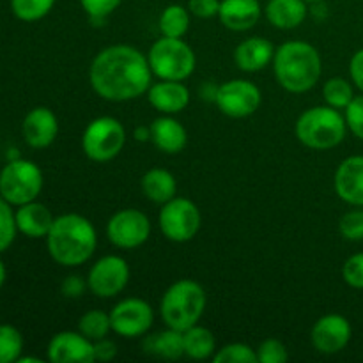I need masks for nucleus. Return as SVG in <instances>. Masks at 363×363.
Here are the masks:
<instances>
[{"mask_svg": "<svg viewBox=\"0 0 363 363\" xmlns=\"http://www.w3.org/2000/svg\"><path fill=\"white\" fill-rule=\"evenodd\" d=\"M152 71L140 50L130 45H113L101 50L89 67V82L99 98L123 103L147 94Z\"/></svg>", "mask_w": 363, "mask_h": 363, "instance_id": "obj_1", "label": "nucleus"}, {"mask_svg": "<svg viewBox=\"0 0 363 363\" xmlns=\"http://www.w3.org/2000/svg\"><path fill=\"white\" fill-rule=\"evenodd\" d=\"M50 257L60 266L77 268L94 255L98 234L91 220L77 213L57 216L46 236Z\"/></svg>", "mask_w": 363, "mask_h": 363, "instance_id": "obj_2", "label": "nucleus"}, {"mask_svg": "<svg viewBox=\"0 0 363 363\" xmlns=\"http://www.w3.org/2000/svg\"><path fill=\"white\" fill-rule=\"evenodd\" d=\"M321 55L305 41H287L275 50L273 73L282 89L293 94L311 91L321 78Z\"/></svg>", "mask_w": 363, "mask_h": 363, "instance_id": "obj_3", "label": "nucleus"}, {"mask_svg": "<svg viewBox=\"0 0 363 363\" xmlns=\"http://www.w3.org/2000/svg\"><path fill=\"white\" fill-rule=\"evenodd\" d=\"M206 303L208 298L204 287L195 280L183 279L174 282L165 291L160 303V314L167 328L184 332L199 325L206 311Z\"/></svg>", "mask_w": 363, "mask_h": 363, "instance_id": "obj_4", "label": "nucleus"}, {"mask_svg": "<svg viewBox=\"0 0 363 363\" xmlns=\"http://www.w3.org/2000/svg\"><path fill=\"white\" fill-rule=\"evenodd\" d=\"M346 117L333 106H312L296 121L298 140L315 151L333 149L346 137Z\"/></svg>", "mask_w": 363, "mask_h": 363, "instance_id": "obj_5", "label": "nucleus"}, {"mask_svg": "<svg viewBox=\"0 0 363 363\" xmlns=\"http://www.w3.org/2000/svg\"><path fill=\"white\" fill-rule=\"evenodd\" d=\"M149 66L160 80L183 82L195 71L197 57L191 46L183 38H167L162 35L152 43L147 53Z\"/></svg>", "mask_w": 363, "mask_h": 363, "instance_id": "obj_6", "label": "nucleus"}, {"mask_svg": "<svg viewBox=\"0 0 363 363\" xmlns=\"http://www.w3.org/2000/svg\"><path fill=\"white\" fill-rule=\"evenodd\" d=\"M126 145V130L116 117H96L82 135V149L92 162L105 163L116 158Z\"/></svg>", "mask_w": 363, "mask_h": 363, "instance_id": "obj_7", "label": "nucleus"}, {"mask_svg": "<svg viewBox=\"0 0 363 363\" xmlns=\"http://www.w3.org/2000/svg\"><path fill=\"white\" fill-rule=\"evenodd\" d=\"M43 190V172L30 160H13L0 170V197L11 206H23Z\"/></svg>", "mask_w": 363, "mask_h": 363, "instance_id": "obj_8", "label": "nucleus"}, {"mask_svg": "<svg viewBox=\"0 0 363 363\" xmlns=\"http://www.w3.org/2000/svg\"><path fill=\"white\" fill-rule=\"evenodd\" d=\"M158 223L167 240L174 241V243H186L197 236L202 218L194 201L184 197H174L162 204Z\"/></svg>", "mask_w": 363, "mask_h": 363, "instance_id": "obj_9", "label": "nucleus"}, {"mask_svg": "<svg viewBox=\"0 0 363 363\" xmlns=\"http://www.w3.org/2000/svg\"><path fill=\"white\" fill-rule=\"evenodd\" d=\"M261 89L254 82L234 78V80L218 85L216 89V106L220 112L233 119H243V117L255 113L261 106Z\"/></svg>", "mask_w": 363, "mask_h": 363, "instance_id": "obj_10", "label": "nucleus"}, {"mask_svg": "<svg viewBox=\"0 0 363 363\" xmlns=\"http://www.w3.org/2000/svg\"><path fill=\"white\" fill-rule=\"evenodd\" d=\"M106 236L117 248L133 250L142 247L151 236V220L138 209H121L106 223Z\"/></svg>", "mask_w": 363, "mask_h": 363, "instance_id": "obj_11", "label": "nucleus"}, {"mask_svg": "<svg viewBox=\"0 0 363 363\" xmlns=\"http://www.w3.org/2000/svg\"><path fill=\"white\" fill-rule=\"evenodd\" d=\"M130 282V266L121 255H105L92 264L87 287L94 296L113 298L123 293Z\"/></svg>", "mask_w": 363, "mask_h": 363, "instance_id": "obj_12", "label": "nucleus"}, {"mask_svg": "<svg viewBox=\"0 0 363 363\" xmlns=\"http://www.w3.org/2000/svg\"><path fill=\"white\" fill-rule=\"evenodd\" d=\"M112 332L124 339H138L151 330L155 321L152 307L140 298H126L110 311Z\"/></svg>", "mask_w": 363, "mask_h": 363, "instance_id": "obj_13", "label": "nucleus"}, {"mask_svg": "<svg viewBox=\"0 0 363 363\" xmlns=\"http://www.w3.org/2000/svg\"><path fill=\"white\" fill-rule=\"evenodd\" d=\"M353 328L351 323L340 314L323 315L312 326V346L323 354H337L350 344Z\"/></svg>", "mask_w": 363, "mask_h": 363, "instance_id": "obj_14", "label": "nucleus"}, {"mask_svg": "<svg viewBox=\"0 0 363 363\" xmlns=\"http://www.w3.org/2000/svg\"><path fill=\"white\" fill-rule=\"evenodd\" d=\"M48 360L52 363H92L94 342L82 332H60L48 344Z\"/></svg>", "mask_w": 363, "mask_h": 363, "instance_id": "obj_15", "label": "nucleus"}, {"mask_svg": "<svg viewBox=\"0 0 363 363\" xmlns=\"http://www.w3.org/2000/svg\"><path fill=\"white\" fill-rule=\"evenodd\" d=\"M23 138L30 147L45 149L53 144L59 133V121L57 116L46 106H35L25 116L21 124Z\"/></svg>", "mask_w": 363, "mask_h": 363, "instance_id": "obj_16", "label": "nucleus"}, {"mask_svg": "<svg viewBox=\"0 0 363 363\" xmlns=\"http://www.w3.org/2000/svg\"><path fill=\"white\" fill-rule=\"evenodd\" d=\"M335 194L351 206H363V156H350L339 165L333 179Z\"/></svg>", "mask_w": 363, "mask_h": 363, "instance_id": "obj_17", "label": "nucleus"}, {"mask_svg": "<svg viewBox=\"0 0 363 363\" xmlns=\"http://www.w3.org/2000/svg\"><path fill=\"white\" fill-rule=\"evenodd\" d=\"M147 99L158 112L165 116L183 112L190 103V91L183 82L160 80L151 84L147 91Z\"/></svg>", "mask_w": 363, "mask_h": 363, "instance_id": "obj_18", "label": "nucleus"}, {"mask_svg": "<svg viewBox=\"0 0 363 363\" xmlns=\"http://www.w3.org/2000/svg\"><path fill=\"white\" fill-rule=\"evenodd\" d=\"M275 46L272 41L261 38V35H254L240 45L234 50V62L241 71L247 73H257V71L264 69L269 62H273L275 57Z\"/></svg>", "mask_w": 363, "mask_h": 363, "instance_id": "obj_19", "label": "nucleus"}, {"mask_svg": "<svg viewBox=\"0 0 363 363\" xmlns=\"http://www.w3.org/2000/svg\"><path fill=\"white\" fill-rule=\"evenodd\" d=\"M259 0H222L218 18L220 23L234 32L250 30L261 18Z\"/></svg>", "mask_w": 363, "mask_h": 363, "instance_id": "obj_20", "label": "nucleus"}, {"mask_svg": "<svg viewBox=\"0 0 363 363\" xmlns=\"http://www.w3.org/2000/svg\"><path fill=\"white\" fill-rule=\"evenodd\" d=\"M16 218V227L21 234L32 240H39V238L48 236L50 229H52L53 218L52 211L46 208L41 202H27L23 206H18V211L14 213Z\"/></svg>", "mask_w": 363, "mask_h": 363, "instance_id": "obj_21", "label": "nucleus"}, {"mask_svg": "<svg viewBox=\"0 0 363 363\" xmlns=\"http://www.w3.org/2000/svg\"><path fill=\"white\" fill-rule=\"evenodd\" d=\"M151 140L162 152L177 155L186 147L188 133L179 121L163 116L151 124Z\"/></svg>", "mask_w": 363, "mask_h": 363, "instance_id": "obj_22", "label": "nucleus"}, {"mask_svg": "<svg viewBox=\"0 0 363 363\" xmlns=\"http://www.w3.org/2000/svg\"><path fill=\"white\" fill-rule=\"evenodd\" d=\"M264 13L273 27L280 30H291L303 23L308 9L305 0H269Z\"/></svg>", "mask_w": 363, "mask_h": 363, "instance_id": "obj_23", "label": "nucleus"}, {"mask_svg": "<svg viewBox=\"0 0 363 363\" xmlns=\"http://www.w3.org/2000/svg\"><path fill=\"white\" fill-rule=\"evenodd\" d=\"M142 191L145 197L156 204H165L176 197L177 183L172 172L165 169H151L144 174L140 181Z\"/></svg>", "mask_w": 363, "mask_h": 363, "instance_id": "obj_24", "label": "nucleus"}, {"mask_svg": "<svg viewBox=\"0 0 363 363\" xmlns=\"http://www.w3.org/2000/svg\"><path fill=\"white\" fill-rule=\"evenodd\" d=\"M184 354L191 360H208L215 354V337L204 326H191L184 330Z\"/></svg>", "mask_w": 363, "mask_h": 363, "instance_id": "obj_25", "label": "nucleus"}, {"mask_svg": "<svg viewBox=\"0 0 363 363\" xmlns=\"http://www.w3.org/2000/svg\"><path fill=\"white\" fill-rule=\"evenodd\" d=\"M145 347L149 353L158 354L165 360H179L184 354V335L179 330L167 328L151 337Z\"/></svg>", "mask_w": 363, "mask_h": 363, "instance_id": "obj_26", "label": "nucleus"}, {"mask_svg": "<svg viewBox=\"0 0 363 363\" xmlns=\"http://www.w3.org/2000/svg\"><path fill=\"white\" fill-rule=\"evenodd\" d=\"M160 32L167 38H183L190 28V13L179 4L167 6L160 14Z\"/></svg>", "mask_w": 363, "mask_h": 363, "instance_id": "obj_27", "label": "nucleus"}, {"mask_svg": "<svg viewBox=\"0 0 363 363\" xmlns=\"http://www.w3.org/2000/svg\"><path fill=\"white\" fill-rule=\"evenodd\" d=\"M112 330V321H110V314L103 311H89L78 321V332L84 333L87 339L92 342L99 339H105Z\"/></svg>", "mask_w": 363, "mask_h": 363, "instance_id": "obj_28", "label": "nucleus"}, {"mask_svg": "<svg viewBox=\"0 0 363 363\" xmlns=\"http://www.w3.org/2000/svg\"><path fill=\"white\" fill-rule=\"evenodd\" d=\"M323 98L328 106H333L337 110H346L354 98L353 85L340 77L330 78L323 87Z\"/></svg>", "mask_w": 363, "mask_h": 363, "instance_id": "obj_29", "label": "nucleus"}, {"mask_svg": "<svg viewBox=\"0 0 363 363\" xmlns=\"http://www.w3.org/2000/svg\"><path fill=\"white\" fill-rule=\"evenodd\" d=\"M23 351V337L14 326L0 325V363L18 362Z\"/></svg>", "mask_w": 363, "mask_h": 363, "instance_id": "obj_30", "label": "nucleus"}, {"mask_svg": "<svg viewBox=\"0 0 363 363\" xmlns=\"http://www.w3.org/2000/svg\"><path fill=\"white\" fill-rule=\"evenodd\" d=\"M55 6V0H11L14 16L21 21H38Z\"/></svg>", "mask_w": 363, "mask_h": 363, "instance_id": "obj_31", "label": "nucleus"}, {"mask_svg": "<svg viewBox=\"0 0 363 363\" xmlns=\"http://www.w3.org/2000/svg\"><path fill=\"white\" fill-rule=\"evenodd\" d=\"M215 363H257V351L243 342H233L223 346L213 354Z\"/></svg>", "mask_w": 363, "mask_h": 363, "instance_id": "obj_32", "label": "nucleus"}, {"mask_svg": "<svg viewBox=\"0 0 363 363\" xmlns=\"http://www.w3.org/2000/svg\"><path fill=\"white\" fill-rule=\"evenodd\" d=\"M16 218L11 209V204L4 197H0V254L11 247L16 238Z\"/></svg>", "mask_w": 363, "mask_h": 363, "instance_id": "obj_33", "label": "nucleus"}, {"mask_svg": "<svg viewBox=\"0 0 363 363\" xmlns=\"http://www.w3.org/2000/svg\"><path fill=\"white\" fill-rule=\"evenodd\" d=\"M287 360L289 353L282 340L266 339L257 347V363H286Z\"/></svg>", "mask_w": 363, "mask_h": 363, "instance_id": "obj_34", "label": "nucleus"}, {"mask_svg": "<svg viewBox=\"0 0 363 363\" xmlns=\"http://www.w3.org/2000/svg\"><path fill=\"white\" fill-rule=\"evenodd\" d=\"M339 230L346 240L362 241L363 240V209H353L347 211L340 218Z\"/></svg>", "mask_w": 363, "mask_h": 363, "instance_id": "obj_35", "label": "nucleus"}, {"mask_svg": "<svg viewBox=\"0 0 363 363\" xmlns=\"http://www.w3.org/2000/svg\"><path fill=\"white\" fill-rule=\"evenodd\" d=\"M121 2L123 0H80L82 7L89 14L91 21H98V23L105 21V18L116 11Z\"/></svg>", "mask_w": 363, "mask_h": 363, "instance_id": "obj_36", "label": "nucleus"}, {"mask_svg": "<svg viewBox=\"0 0 363 363\" xmlns=\"http://www.w3.org/2000/svg\"><path fill=\"white\" fill-rule=\"evenodd\" d=\"M344 282L353 289H363V252L354 254L342 266Z\"/></svg>", "mask_w": 363, "mask_h": 363, "instance_id": "obj_37", "label": "nucleus"}, {"mask_svg": "<svg viewBox=\"0 0 363 363\" xmlns=\"http://www.w3.org/2000/svg\"><path fill=\"white\" fill-rule=\"evenodd\" d=\"M346 124L354 137L363 140V94L354 96L346 108Z\"/></svg>", "mask_w": 363, "mask_h": 363, "instance_id": "obj_38", "label": "nucleus"}, {"mask_svg": "<svg viewBox=\"0 0 363 363\" xmlns=\"http://www.w3.org/2000/svg\"><path fill=\"white\" fill-rule=\"evenodd\" d=\"M220 2L222 0H188V9L194 16L209 20V18L218 16Z\"/></svg>", "mask_w": 363, "mask_h": 363, "instance_id": "obj_39", "label": "nucleus"}, {"mask_svg": "<svg viewBox=\"0 0 363 363\" xmlns=\"http://www.w3.org/2000/svg\"><path fill=\"white\" fill-rule=\"evenodd\" d=\"M117 354V346L116 342H112L110 339H99L94 342V358L98 362H110L113 360Z\"/></svg>", "mask_w": 363, "mask_h": 363, "instance_id": "obj_40", "label": "nucleus"}, {"mask_svg": "<svg viewBox=\"0 0 363 363\" xmlns=\"http://www.w3.org/2000/svg\"><path fill=\"white\" fill-rule=\"evenodd\" d=\"M350 74L351 80L354 82V85L363 92V48L358 50V52L351 57Z\"/></svg>", "mask_w": 363, "mask_h": 363, "instance_id": "obj_41", "label": "nucleus"}, {"mask_svg": "<svg viewBox=\"0 0 363 363\" xmlns=\"http://www.w3.org/2000/svg\"><path fill=\"white\" fill-rule=\"evenodd\" d=\"M85 287H87V282H84L80 277H77V275L67 277V279L62 282V294L67 298H78V296H82V293L85 291Z\"/></svg>", "mask_w": 363, "mask_h": 363, "instance_id": "obj_42", "label": "nucleus"}, {"mask_svg": "<svg viewBox=\"0 0 363 363\" xmlns=\"http://www.w3.org/2000/svg\"><path fill=\"white\" fill-rule=\"evenodd\" d=\"M135 138L138 142H147L151 140V126H142L135 130Z\"/></svg>", "mask_w": 363, "mask_h": 363, "instance_id": "obj_43", "label": "nucleus"}, {"mask_svg": "<svg viewBox=\"0 0 363 363\" xmlns=\"http://www.w3.org/2000/svg\"><path fill=\"white\" fill-rule=\"evenodd\" d=\"M4 282H6V266L0 261V287L4 286Z\"/></svg>", "mask_w": 363, "mask_h": 363, "instance_id": "obj_44", "label": "nucleus"}, {"mask_svg": "<svg viewBox=\"0 0 363 363\" xmlns=\"http://www.w3.org/2000/svg\"><path fill=\"white\" fill-rule=\"evenodd\" d=\"M305 2H311V4H315V2H321V0H305Z\"/></svg>", "mask_w": 363, "mask_h": 363, "instance_id": "obj_45", "label": "nucleus"}]
</instances>
